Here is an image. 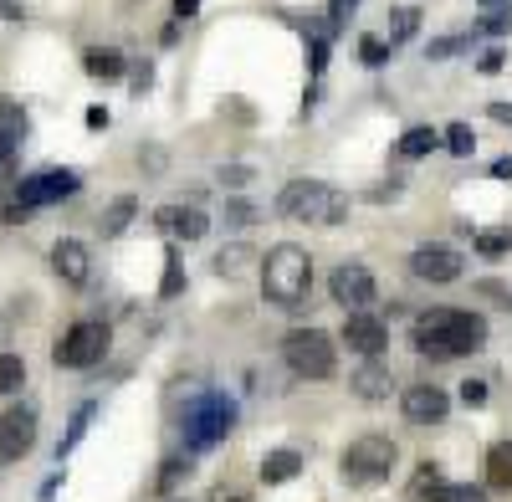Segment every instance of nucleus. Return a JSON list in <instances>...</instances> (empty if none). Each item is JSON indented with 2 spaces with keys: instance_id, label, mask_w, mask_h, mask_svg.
<instances>
[{
  "instance_id": "obj_1",
  "label": "nucleus",
  "mask_w": 512,
  "mask_h": 502,
  "mask_svg": "<svg viewBox=\"0 0 512 502\" xmlns=\"http://www.w3.org/2000/svg\"><path fill=\"white\" fill-rule=\"evenodd\" d=\"M415 349L425 359H466L487 344V318L482 313H461V308H431L415 318Z\"/></svg>"
},
{
  "instance_id": "obj_2",
  "label": "nucleus",
  "mask_w": 512,
  "mask_h": 502,
  "mask_svg": "<svg viewBox=\"0 0 512 502\" xmlns=\"http://www.w3.org/2000/svg\"><path fill=\"white\" fill-rule=\"evenodd\" d=\"M308 287H313V257L303 246H272L267 257H262V292H267V303L282 308V313H297L308 303Z\"/></svg>"
},
{
  "instance_id": "obj_3",
  "label": "nucleus",
  "mask_w": 512,
  "mask_h": 502,
  "mask_svg": "<svg viewBox=\"0 0 512 502\" xmlns=\"http://www.w3.org/2000/svg\"><path fill=\"white\" fill-rule=\"evenodd\" d=\"M277 216L287 221H303V226H338L349 216V195L344 190H333L323 180H287L282 195H277Z\"/></svg>"
},
{
  "instance_id": "obj_4",
  "label": "nucleus",
  "mask_w": 512,
  "mask_h": 502,
  "mask_svg": "<svg viewBox=\"0 0 512 502\" xmlns=\"http://www.w3.org/2000/svg\"><path fill=\"white\" fill-rule=\"evenodd\" d=\"M395 462H400V446H395L390 436L369 431V436H359V441H349V446H344V456H338V472H344V482H349V487L374 492V487L390 482Z\"/></svg>"
},
{
  "instance_id": "obj_5",
  "label": "nucleus",
  "mask_w": 512,
  "mask_h": 502,
  "mask_svg": "<svg viewBox=\"0 0 512 502\" xmlns=\"http://www.w3.org/2000/svg\"><path fill=\"white\" fill-rule=\"evenodd\" d=\"M231 431H236V400L231 395L205 390L200 400H190V410H185V451H210Z\"/></svg>"
},
{
  "instance_id": "obj_6",
  "label": "nucleus",
  "mask_w": 512,
  "mask_h": 502,
  "mask_svg": "<svg viewBox=\"0 0 512 502\" xmlns=\"http://www.w3.org/2000/svg\"><path fill=\"white\" fill-rule=\"evenodd\" d=\"M282 359H287L292 374H303V380H333L338 344H333V333H323V328H292L282 339Z\"/></svg>"
},
{
  "instance_id": "obj_7",
  "label": "nucleus",
  "mask_w": 512,
  "mask_h": 502,
  "mask_svg": "<svg viewBox=\"0 0 512 502\" xmlns=\"http://www.w3.org/2000/svg\"><path fill=\"white\" fill-rule=\"evenodd\" d=\"M108 344H113L108 323L82 318V323H72V328L62 333V339L52 344V364H57V369H93V364H103Z\"/></svg>"
},
{
  "instance_id": "obj_8",
  "label": "nucleus",
  "mask_w": 512,
  "mask_h": 502,
  "mask_svg": "<svg viewBox=\"0 0 512 502\" xmlns=\"http://www.w3.org/2000/svg\"><path fill=\"white\" fill-rule=\"evenodd\" d=\"M77 190H82L77 170H41V175H26V180L11 185V195H16L21 211H41V205H57V200L77 195Z\"/></svg>"
},
{
  "instance_id": "obj_9",
  "label": "nucleus",
  "mask_w": 512,
  "mask_h": 502,
  "mask_svg": "<svg viewBox=\"0 0 512 502\" xmlns=\"http://www.w3.org/2000/svg\"><path fill=\"white\" fill-rule=\"evenodd\" d=\"M328 292H333V303L344 308V313H369V303L379 298L374 272L364 262H338L333 277H328Z\"/></svg>"
},
{
  "instance_id": "obj_10",
  "label": "nucleus",
  "mask_w": 512,
  "mask_h": 502,
  "mask_svg": "<svg viewBox=\"0 0 512 502\" xmlns=\"http://www.w3.org/2000/svg\"><path fill=\"white\" fill-rule=\"evenodd\" d=\"M410 272L420 277V282H456L461 272H466V262H461V251L456 246H446V241H425V246H415L410 251Z\"/></svg>"
},
{
  "instance_id": "obj_11",
  "label": "nucleus",
  "mask_w": 512,
  "mask_h": 502,
  "mask_svg": "<svg viewBox=\"0 0 512 502\" xmlns=\"http://www.w3.org/2000/svg\"><path fill=\"white\" fill-rule=\"evenodd\" d=\"M36 446V410L31 405H11L0 415V462H21Z\"/></svg>"
},
{
  "instance_id": "obj_12",
  "label": "nucleus",
  "mask_w": 512,
  "mask_h": 502,
  "mask_svg": "<svg viewBox=\"0 0 512 502\" xmlns=\"http://www.w3.org/2000/svg\"><path fill=\"white\" fill-rule=\"evenodd\" d=\"M400 410H405L410 426H441L446 415H451V395L441 385H410L400 395Z\"/></svg>"
},
{
  "instance_id": "obj_13",
  "label": "nucleus",
  "mask_w": 512,
  "mask_h": 502,
  "mask_svg": "<svg viewBox=\"0 0 512 502\" xmlns=\"http://www.w3.org/2000/svg\"><path fill=\"white\" fill-rule=\"evenodd\" d=\"M359 359H379L384 344H390V328H384V318L374 313H344V333H338Z\"/></svg>"
},
{
  "instance_id": "obj_14",
  "label": "nucleus",
  "mask_w": 512,
  "mask_h": 502,
  "mask_svg": "<svg viewBox=\"0 0 512 502\" xmlns=\"http://www.w3.org/2000/svg\"><path fill=\"white\" fill-rule=\"evenodd\" d=\"M154 226H159L169 241H200V236L210 231V216L200 211V205H159Z\"/></svg>"
},
{
  "instance_id": "obj_15",
  "label": "nucleus",
  "mask_w": 512,
  "mask_h": 502,
  "mask_svg": "<svg viewBox=\"0 0 512 502\" xmlns=\"http://www.w3.org/2000/svg\"><path fill=\"white\" fill-rule=\"evenodd\" d=\"M52 272L67 282V287H82L93 277V251L82 246V241H72V236H62L57 246H52Z\"/></svg>"
},
{
  "instance_id": "obj_16",
  "label": "nucleus",
  "mask_w": 512,
  "mask_h": 502,
  "mask_svg": "<svg viewBox=\"0 0 512 502\" xmlns=\"http://www.w3.org/2000/svg\"><path fill=\"white\" fill-rule=\"evenodd\" d=\"M349 390H354L359 400H390V390H395V374H390V364L364 359V364L349 374Z\"/></svg>"
},
{
  "instance_id": "obj_17",
  "label": "nucleus",
  "mask_w": 512,
  "mask_h": 502,
  "mask_svg": "<svg viewBox=\"0 0 512 502\" xmlns=\"http://www.w3.org/2000/svg\"><path fill=\"white\" fill-rule=\"evenodd\" d=\"M446 492H451V482L441 477V467L436 462H420L415 477H410V487H405V502H446Z\"/></svg>"
},
{
  "instance_id": "obj_18",
  "label": "nucleus",
  "mask_w": 512,
  "mask_h": 502,
  "mask_svg": "<svg viewBox=\"0 0 512 502\" xmlns=\"http://www.w3.org/2000/svg\"><path fill=\"white\" fill-rule=\"evenodd\" d=\"M82 72L103 77V82H118V77L128 72V57H123L118 47H88V52H82Z\"/></svg>"
},
{
  "instance_id": "obj_19",
  "label": "nucleus",
  "mask_w": 512,
  "mask_h": 502,
  "mask_svg": "<svg viewBox=\"0 0 512 502\" xmlns=\"http://www.w3.org/2000/svg\"><path fill=\"white\" fill-rule=\"evenodd\" d=\"M297 472H303V451L282 446V451H267V456H262V482H267V487H282V482H292Z\"/></svg>"
},
{
  "instance_id": "obj_20",
  "label": "nucleus",
  "mask_w": 512,
  "mask_h": 502,
  "mask_svg": "<svg viewBox=\"0 0 512 502\" xmlns=\"http://www.w3.org/2000/svg\"><path fill=\"white\" fill-rule=\"evenodd\" d=\"M487 487L492 492H512V441H497L487 451Z\"/></svg>"
},
{
  "instance_id": "obj_21",
  "label": "nucleus",
  "mask_w": 512,
  "mask_h": 502,
  "mask_svg": "<svg viewBox=\"0 0 512 502\" xmlns=\"http://www.w3.org/2000/svg\"><path fill=\"white\" fill-rule=\"evenodd\" d=\"M251 262H256V251H251L246 241L221 246V251H216V277H231V282H236V277H246V272H251Z\"/></svg>"
},
{
  "instance_id": "obj_22",
  "label": "nucleus",
  "mask_w": 512,
  "mask_h": 502,
  "mask_svg": "<svg viewBox=\"0 0 512 502\" xmlns=\"http://www.w3.org/2000/svg\"><path fill=\"white\" fill-rule=\"evenodd\" d=\"M93 415H98V405H93V400L72 410V421H67V436L57 441V462H62V456H72V451H77V441L88 436V426H93Z\"/></svg>"
},
{
  "instance_id": "obj_23",
  "label": "nucleus",
  "mask_w": 512,
  "mask_h": 502,
  "mask_svg": "<svg viewBox=\"0 0 512 502\" xmlns=\"http://www.w3.org/2000/svg\"><path fill=\"white\" fill-rule=\"evenodd\" d=\"M436 144H441V134L431 129V123H415V129L400 134V159H425Z\"/></svg>"
},
{
  "instance_id": "obj_24",
  "label": "nucleus",
  "mask_w": 512,
  "mask_h": 502,
  "mask_svg": "<svg viewBox=\"0 0 512 502\" xmlns=\"http://www.w3.org/2000/svg\"><path fill=\"white\" fill-rule=\"evenodd\" d=\"M26 134H31V118H26V108H21L16 98H0V139L21 144Z\"/></svg>"
},
{
  "instance_id": "obj_25",
  "label": "nucleus",
  "mask_w": 512,
  "mask_h": 502,
  "mask_svg": "<svg viewBox=\"0 0 512 502\" xmlns=\"http://www.w3.org/2000/svg\"><path fill=\"white\" fill-rule=\"evenodd\" d=\"M134 216H139V200H134V195H118L108 211H103V236H123Z\"/></svg>"
},
{
  "instance_id": "obj_26",
  "label": "nucleus",
  "mask_w": 512,
  "mask_h": 502,
  "mask_svg": "<svg viewBox=\"0 0 512 502\" xmlns=\"http://www.w3.org/2000/svg\"><path fill=\"white\" fill-rule=\"evenodd\" d=\"M415 31H420V6H395V11H390V52L405 47Z\"/></svg>"
},
{
  "instance_id": "obj_27",
  "label": "nucleus",
  "mask_w": 512,
  "mask_h": 502,
  "mask_svg": "<svg viewBox=\"0 0 512 502\" xmlns=\"http://www.w3.org/2000/svg\"><path fill=\"white\" fill-rule=\"evenodd\" d=\"M441 144H446L456 159H472V154H477V134H472V123H451V129L441 134Z\"/></svg>"
},
{
  "instance_id": "obj_28",
  "label": "nucleus",
  "mask_w": 512,
  "mask_h": 502,
  "mask_svg": "<svg viewBox=\"0 0 512 502\" xmlns=\"http://www.w3.org/2000/svg\"><path fill=\"white\" fill-rule=\"evenodd\" d=\"M472 246L482 251V257H507L512 251V226H497V231H477Z\"/></svg>"
},
{
  "instance_id": "obj_29",
  "label": "nucleus",
  "mask_w": 512,
  "mask_h": 502,
  "mask_svg": "<svg viewBox=\"0 0 512 502\" xmlns=\"http://www.w3.org/2000/svg\"><path fill=\"white\" fill-rule=\"evenodd\" d=\"M26 385V359L21 354H0V395H16Z\"/></svg>"
},
{
  "instance_id": "obj_30",
  "label": "nucleus",
  "mask_w": 512,
  "mask_h": 502,
  "mask_svg": "<svg viewBox=\"0 0 512 502\" xmlns=\"http://www.w3.org/2000/svg\"><path fill=\"white\" fill-rule=\"evenodd\" d=\"M180 287H185V262H180V251L169 246V251H164V282H159V298H175Z\"/></svg>"
},
{
  "instance_id": "obj_31",
  "label": "nucleus",
  "mask_w": 512,
  "mask_h": 502,
  "mask_svg": "<svg viewBox=\"0 0 512 502\" xmlns=\"http://www.w3.org/2000/svg\"><path fill=\"white\" fill-rule=\"evenodd\" d=\"M461 52H472V36H436L431 47H425V57H431V62H451Z\"/></svg>"
},
{
  "instance_id": "obj_32",
  "label": "nucleus",
  "mask_w": 512,
  "mask_h": 502,
  "mask_svg": "<svg viewBox=\"0 0 512 502\" xmlns=\"http://www.w3.org/2000/svg\"><path fill=\"white\" fill-rule=\"evenodd\" d=\"M195 467H190V456H169V462H164V472H159V492L169 497V492H175L185 477H190Z\"/></svg>"
},
{
  "instance_id": "obj_33",
  "label": "nucleus",
  "mask_w": 512,
  "mask_h": 502,
  "mask_svg": "<svg viewBox=\"0 0 512 502\" xmlns=\"http://www.w3.org/2000/svg\"><path fill=\"white\" fill-rule=\"evenodd\" d=\"M359 62L364 67H384L390 62V41L384 36H359Z\"/></svg>"
},
{
  "instance_id": "obj_34",
  "label": "nucleus",
  "mask_w": 512,
  "mask_h": 502,
  "mask_svg": "<svg viewBox=\"0 0 512 502\" xmlns=\"http://www.w3.org/2000/svg\"><path fill=\"white\" fill-rule=\"evenodd\" d=\"M477 31H482V36H507V31H512V0H507V6H497V11H487V16L477 21Z\"/></svg>"
},
{
  "instance_id": "obj_35",
  "label": "nucleus",
  "mask_w": 512,
  "mask_h": 502,
  "mask_svg": "<svg viewBox=\"0 0 512 502\" xmlns=\"http://www.w3.org/2000/svg\"><path fill=\"white\" fill-rule=\"evenodd\" d=\"M226 190H246L251 185V164H221V175H216Z\"/></svg>"
},
{
  "instance_id": "obj_36",
  "label": "nucleus",
  "mask_w": 512,
  "mask_h": 502,
  "mask_svg": "<svg viewBox=\"0 0 512 502\" xmlns=\"http://www.w3.org/2000/svg\"><path fill=\"white\" fill-rule=\"evenodd\" d=\"M461 405H466V410L487 405V380H461Z\"/></svg>"
},
{
  "instance_id": "obj_37",
  "label": "nucleus",
  "mask_w": 512,
  "mask_h": 502,
  "mask_svg": "<svg viewBox=\"0 0 512 502\" xmlns=\"http://www.w3.org/2000/svg\"><path fill=\"white\" fill-rule=\"evenodd\" d=\"M354 11H359V0H328V26L338 31V26H344Z\"/></svg>"
},
{
  "instance_id": "obj_38",
  "label": "nucleus",
  "mask_w": 512,
  "mask_h": 502,
  "mask_svg": "<svg viewBox=\"0 0 512 502\" xmlns=\"http://www.w3.org/2000/svg\"><path fill=\"white\" fill-rule=\"evenodd\" d=\"M251 221H256V205H246V200L226 205V226H251Z\"/></svg>"
},
{
  "instance_id": "obj_39",
  "label": "nucleus",
  "mask_w": 512,
  "mask_h": 502,
  "mask_svg": "<svg viewBox=\"0 0 512 502\" xmlns=\"http://www.w3.org/2000/svg\"><path fill=\"white\" fill-rule=\"evenodd\" d=\"M31 211H21V205H16V195L6 190V195H0V221H6V226H16V221H26Z\"/></svg>"
},
{
  "instance_id": "obj_40",
  "label": "nucleus",
  "mask_w": 512,
  "mask_h": 502,
  "mask_svg": "<svg viewBox=\"0 0 512 502\" xmlns=\"http://www.w3.org/2000/svg\"><path fill=\"white\" fill-rule=\"evenodd\" d=\"M446 502H487V492H482V487H472V482H461V487L451 482V492H446Z\"/></svg>"
},
{
  "instance_id": "obj_41",
  "label": "nucleus",
  "mask_w": 512,
  "mask_h": 502,
  "mask_svg": "<svg viewBox=\"0 0 512 502\" xmlns=\"http://www.w3.org/2000/svg\"><path fill=\"white\" fill-rule=\"evenodd\" d=\"M128 77H134V88H139V93L154 88V62H134V67H128Z\"/></svg>"
},
{
  "instance_id": "obj_42",
  "label": "nucleus",
  "mask_w": 512,
  "mask_h": 502,
  "mask_svg": "<svg viewBox=\"0 0 512 502\" xmlns=\"http://www.w3.org/2000/svg\"><path fill=\"white\" fill-rule=\"evenodd\" d=\"M477 67H482L487 77H497V72L507 67V52H502V47H492V52H482V62H477Z\"/></svg>"
},
{
  "instance_id": "obj_43",
  "label": "nucleus",
  "mask_w": 512,
  "mask_h": 502,
  "mask_svg": "<svg viewBox=\"0 0 512 502\" xmlns=\"http://www.w3.org/2000/svg\"><path fill=\"white\" fill-rule=\"evenodd\" d=\"M11 170H16V144L0 139V180H11Z\"/></svg>"
},
{
  "instance_id": "obj_44",
  "label": "nucleus",
  "mask_w": 512,
  "mask_h": 502,
  "mask_svg": "<svg viewBox=\"0 0 512 502\" xmlns=\"http://www.w3.org/2000/svg\"><path fill=\"white\" fill-rule=\"evenodd\" d=\"M308 67H313V77H323V67H328V41L323 36H313V62Z\"/></svg>"
},
{
  "instance_id": "obj_45",
  "label": "nucleus",
  "mask_w": 512,
  "mask_h": 502,
  "mask_svg": "<svg viewBox=\"0 0 512 502\" xmlns=\"http://www.w3.org/2000/svg\"><path fill=\"white\" fill-rule=\"evenodd\" d=\"M210 502H251V497H246L241 487H226V482H221L216 492H210Z\"/></svg>"
},
{
  "instance_id": "obj_46",
  "label": "nucleus",
  "mask_w": 512,
  "mask_h": 502,
  "mask_svg": "<svg viewBox=\"0 0 512 502\" xmlns=\"http://www.w3.org/2000/svg\"><path fill=\"white\" fill-rule=\"evenodd\" d=\"M200 11V0H175V21H190Z\"/></svg>"
},
{
  "instance_id": "obj_47",
  "label": "nucleus",
  "mask_w": 512,
  "mask_h": 502,
  "mask_svg": "<svg viewBox=\"0 0 512 502\" xmlns=\"http://www.w3.org/2000/svg\"><path fill=\"white\" fill-rule=\"evenodd\" d=\"M88 129H108V108H88Z\"/></svg>"
},
{
  "instance_id": "obj_48",
  "label": "nucleus",
  "mask_w": 512,
  "mask_h": 502,
  "mask_svg": "<svg viewBox=\"0 0 512 502\" xmlns=\"http://www.w3.org/2000/svg\"><path fill=\"white\" fill-rule=\"evenodd\" d=\"M487 113H492V118H497V123H512V103H492V108H487Z\"/></svg>"
},
{
  "instance_id": "obj_49",
  "label": "nucleus",
  "mask_w": 512,
  "mask_h": 502,
  "mask_svg": "<svg viewBox=\"0 0 512 502\" xmlns=\"http://www.w3.org/2000/svg\"><path fill=\"white\" fill-rule=\"evenodd\" d=\"M492 175H497V180H512V159H497V164H492Z\"/></svg>"
},
{
  "instance_id": "obj_50",
  "label": "nucleus",
  "mask_w": 512,
  "mask_h": 502,
  "mask_svg": "<svg viewBox=\"0 0 512 502\" xmlns=\"http://www.w3.org/2000/svg\"><path fill=\"white\" fill-rule=\"evenodd\" d=\"M0 16H11V21H21V6H16V0H0Z\"/></svg>"
},
{
  "instance_id": "obj_51",
  "label": "nucleus",
  "mask_w": 512,
  "mask_h": 502,
  "mask_svg": "<svg viewBox=\"0 0 512 502\" xmlns=\"http://www.w3.org/2000/svg\"><path fill=\"white\" fill-rule=\"evenodd\" d=\"M497 6H507V0H482V11H497Z\"/></svg>"
},
{
  "instance_id": "obj_52",
  "label": "nucleus",
  "mask_w": 512,
  "mask_h": 502,
  "mask_svg": "<svg viewBox=\"0 0 512 502\" xmlns=\"http://www.w3.org/2000/svg\"><path fill=\"white\" fill-rule=\"evenodd\" d=\"M169 502H185V497H169Z\"/></svg>"
}]
</instances>
